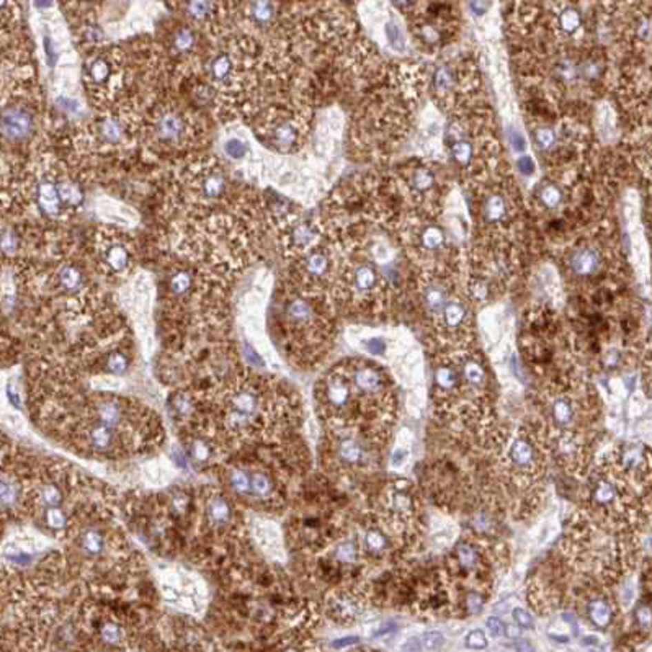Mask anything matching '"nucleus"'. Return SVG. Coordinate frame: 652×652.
<instances>
[{
    "label": "nucleus",
    "instance_id": "nucleus-19",
    "mask_svg": "<svg viewBox=\"0 0 652 652\" xmlns=\"http://www.w3.org/2000/svg\"><path fill=\"white\" fill-rule=\"evenodd\" d=\"M275 494V482L265 471H255L250 474V496L258 500H270Z\"/></svg>",
    "mask_w": 652,
    "mask_h": 652
},
{
    "label": "nucleus",
    "instance_id": "nucleus-24",
    "mask_svg": "<svg viewBox=\"0 0 652 652\" xmlns=\"http://www.w3.org/2000/svg\"><path fill=\"white\" fill-rule=\"evenodd\" d=\"M272 138L275 144L281 149L292 147L298 139V128L292 121H281L273 128Z\"/></svg>",
    "mask_w": 652,
    "mask_h": 652
},
{
    "label": "nucleus",
    "instance_id": "nucleus-22",
    "mask_svg": "<svg viewBox=\"0 0 652 652\" xmlns=\"http://www.w3.org/2000/svg\"><path fill=\"white\" fill-rule=\"evenodd\" d=\"M95 416L99 418L100 424H105L108 427H116L121 424L123 420V409L121 405L114 400H101L95 405Z\"/></svg>",
    "mask_w": 652,
    "mask_h": 652
},
{
    "label": "nucleus",
    "instance_id": "nucleus-33",
    "mask_svg": "<svg viewBox=\"0 0 652 652\" xmlns=\"http://www.w3.org/2000/svg\"><path fill=\"white\" fill-rule=\"evenodd\" d=\"M231 69H232V63H231V57H229L227 54L216 56L210 64L211 77L218 82L224 81V79L231 74Z\"/></svg>",
    "mask_w": 652,
    "mask_h": 652
},
{
    "label": "nucleus",
    "instance_id": "nucleus-23",
    "mask_svg": "<svg viewBox=\"0 0 652 652\" xmlns=\"http://www.w3.org/2000/svg\"><path fill=\"white\" fill-rule=\"evenodd\" d=\"M89 442L92 448L99 451H107L113 445V430L112 427L105 424H95L90 427L89 430Z\"/></svg>",
    "mask_w": 652,
    "mask_h": 652
},
{
    "label": "nucleus",
    "instance_id": "nucleus-50",
    "mask_svg": "<svg viewBox=\"0 0 652 652\" xmlns=\"http://www.w3.org/2000/svg\"><path fill=\"white\" fill-rule=\"evenodd\" d=\"M510 144H512V149L515 152H523L527 147L525 139H523V134L517 130L510 131Z\"/></svg>",
    "mask_w": 652,
    "mask_h": 652
},
{
    "label": "nucleus",
    "instance_id": "nucleus-4",
    "mask_svg": "<svg viewBox=\"0 0 652 652\" xmlns=\"http://www.w3.org/2000/svg\"><path fill=\"white\" fill-rule=\"evenodd\" d=\"M386 438V435L360 429H332L327 445L330 466L345 478H367L381 466Z\"/></svg>",
    "mask_w": 652,
    "mask_h": 652
},
{
    "label": "nucleus",
    "instance_id": "nucleus-48",
    "mask_svg": "<svg viewBox=\"0 0 652 652\" xmlns=\"http://www.w3.org/2000/svg\"><path fill=\"white\" fill-rule=\"evenodd\" d=\"M486 644H487L486 636H484V633L479 631V629L471 631L468 634V646L474 647V649H482V647H486Z\"/></svg>",
    "mask_w": 652,
    "mask_h": 652
},
{
    "label": "nucleus",
    "instance_id": "nucleus-57",
    "mask_svg": "<svg viewBox=\"0 0 652 652\" xmlns=\"http://www.w3.org/2000/svg\"><path fill=\"white\" fill-rule=\"evenodd\" d=\"M8 3H10V0H0V15L7 10Z\"/></svg>",
    "mask_w": 652,
    "mask_h": 652
},
{
    "label": "nucleus",
    "instance_id": "nucleus-28",
    "mask_svg": "<svg viewBox=\"0 0 652 652\" xmlns=\"http://www.w3.org/2000/svg\"><path fill=\"white\" fill-rule=\"evenodd\" d=\"M110 77H112V64L108 63V59L96 57L95 61H92L89 65V79L95 85H103L110 81Z\"/></svg>",
    "mask_w": 652,
    "mask_h": 652
},
{
    "label": "nucleus",
    "instance_id": "nucleus-7",
    "mask_svg": "<svg viewBox=\"0 0 652 652\" xmlns=\"http://www.w3.org/2000/svg\"><path fill=\"white\" fill-rule=\"evenodd\" d=\"M385 281L381 273L368 262H358L347 272L343 294L347 301L355 304L361 311L374 309L385 294Z\"/></svg>",
    "mask_w": 652,
    "mask_h": 652
},
{
    "label": "nucleus",
    "instance_id": "nucleus-27",
    "mask_svg": "<svg viewBox=\"0 0 652 652\" xmlns=\"http://www.w3.org/2000/svg\"><path fill=\"white\" fill-rule=\"evenodd\" d=\"M57 188H59V198L61 203H63V208H74V206L82 205L83 195L81 188L74 182L64 180V182L57 183Z\"/></svg>",
    "mask_w": 652,
    "mask_h": 652
},
{
    "label": "nucleus",
    "instance_id": "nucleus-56",
    "mask_svg": "<svg viewBox=\"0 0 652 652\" xmlns=\"http://www.w3.org/2000/svg\"><path fill=\"white\" fill-rule=\"evenodd\" d=\"M34 3H37V7L46 8V7H50V6H51V3H52V0H34Z\"/></svg>",
    "mask_w": 652,
    "mask_h": 652
},
{
    "label": "nucleus",
    "instance_id": "nucleus-45",
    "mask_svg": "<svg viewBox=\"0 0 652 652\" xmlns=\"http://www.w3.org/2000/svg\"><path fill=\"white\" fill-rule=\"evenodd\" d=\"M107 367H108V369H110V371H112L113 374H121V373H125L126 368H128V360H126V356L121 355V354H113V355L108 358Z\"/></svg>",
    "mask_w": 652,
    "mask_h": 652
},
{
    "label": "nucleus",
    "instance_id": "nucleus-5",
    "mask_svg": "<svg viewBox=\"0 0 652 652\" xmlns=\"http://www.w3.org/2000/svg\"><path fill=\"white\" fill-rule=\"evenodd\" d=\"M378 518L409 544L416 538L420 523V502L416 489L407 481L386 484L378 497Z\"/></svg>",
    "mask_w": 652,
    "mask_h": 652
},
{
    "label": "nucleus",
    "instance_id": "nucleus-44",
    "mask_svg": "<svg viewBox=\"0 0 652 652\" xmlns=\"http://www.w3.org/2000/svg\"><path fill=\"white\" fill-rule=\"evenodd\" d=\"M17 247H19V241H17V236L13 234L12 231H6L0 236V250H2L3 254L12 255L17 250Z\"/></svg>",
    "mask_w": 652,
    "mask_h": 652
},
{
    "label": "nucleus",
    "instance_id": "nucleus-11",
    "mask_svg": "<svg viewBox=\"0 0 652 652\" xmlns=\"http://www.w3.org/2000/svg\"><path fill=\"white\" fill-rule=\"evenodd\" d=\"M154 134L164 144H179L188 134V123L177 112L162 113L154 123Z\"/></svg>",
    "mask_w": 652,
    "mask_h": 652
},
{
    "label": "nucleus",
    "instance_id": "nucleus-29",
    "mask_svg": "<svg viewBox=\"0 0 652 652\" xmlns=\"http://www.w3.org/2000/svg\"><path fill=\"white\" fill-rule=\"evenodd\" d=\"M250 13H252V19L257 23H270L273 17H275V6H273L272 0H252L250 2Z\"/></svg>",
    "mask_w": 652,
    "mask_h": 652
},
{
    "label": "nucleus",
    "instance_id": "nucleus-31",
    "mask_svg": "<svg viewBox=\"0 0 652 652\" xmlns=\"http://www.w3.org/2000/svg\"><path fill=\"white\" fill-rule=\"evenodd\" d=\"M19 486L10 476L0 474V504L13 505L19 500Z\"/></svg>",
    "mask_w": 652,
    "mask_h": 652
},
{
    "label": "nucleus",
    "instance_id": "nucleus-54",
    "mask_svg": "<svg viewBox=\"0 0 652 652\" xmlns=\"http://www.w3.org/2000/svg\"><path fill=\"white\" fill-rule=\"evenodd\" d=\"M487 629H489V631H491L492 636L497 638V636H500L502 633H504V624H502L500 620H497V618H489V620H487Z\"/></svg>",
    "mask_w": 652,
    "mask_h": 652
},
{
    "label": "nucleus",
    "instance_id": "nucleus-41",
    "mask_svg": "<svg viewBox=\"0 0 652 652\" xmlns=\"http://www.w3.org/2000/svg\"><path fill=\"white\" fill-rule=\"evenodd\" d=\"M224 152H226L227 157L239 161V159L244 157L245 152H247V146H245V143H242L241 139L232 138L227 139L226 144H224Z\"/></svg>",
    "mask_w": 652,
    "mask_h": 652
},
{
    "label": "nucleus",
    "instance_id": "nucleus-30",
    "mask_svg": "<svg viewBox=\"0 0 652 652\" xmlns=\"http://www.w3.org/2000/svg\"><path fill=\"white\" fill-rule=\"evenodd\" d=\"M227 482L236 494L247 496L250 494V474L244 469H231L227 476Z\"/></svg>",
    "mask_w": 652,
    "mask_h": 652
},
{
    "label": "nucleus",
    "instance_id": "nucleus-25",
    "mask_svg": "<svg viewBox=\"0 0 652 652\" xmlns=\"http://www.w3.org/2000/svg\"><path fill=\"white\" fill-rule=\"evenodd\" d=\"M216 10V0H185V12L195 21H206Z\"/></svg>",
    "mask_w": 652,
    "mask_h": 652
},
{
    "label": "nucleus",
    "instance_id": "nucleus-32",
    "mask_svg": "<svg viewBox=\"0 0 652 652\" xmlns=\"http://www.w3.org/2000/svg\"><path fill=\"white\" fill-rule=\"evenodd\" d=\"M538 201L541 203V206H544L546 210H554V208H558L559 203L562 201V193L556 185L548 183L540 188Z\"/></svg>",
    "mask_w": 652,
    "mask_h": 652
},
{
    "label": "nucleus",
    "instance_id": "nucleus-9",
    "mask_svg": "<svg viewBox=\"0 0 652 652\" xmlns=\"http://www.w3.org/2000/svg\"><path fill=\"white\" fill-rule=\"evenodd\" d=\"M603 268V254L595 245L582 244L567 257V270L577 281L597 278Z\"/></svg>",
    "mask_w": 652,
    "mask_h": 652
},
{
    "label": "nucleus",
    "instance_id": "nucleus-15",
    "mask_svg": "<svg viewBox=\"0 0 652 652\" xmlns=\"http://www.w3.org/2000/svg\"><path fill=\"white\" fill-rule=\"evenodd\" d=\"M303 276L309 283H319L327 278L330 272V258L324 250H311L301 262Z\"/></svg>",
    "mask_w": 652,
    "mask_h": 652
},
{
    "label": "nucleus",
    "instance_id": "nucleus-47",
    "mask_svg": "<svg viewBox=\"0 0 652 652\" xmlns=\"http://www.w3.org/2000/svg\"><path fill=\"white\" fill-rule=\"evenodd\" d=\"M94 387L100 391H118L121 387V381L116 378H99L94 381Z\"/></svg>",
    "mask_w": 652,
    "mask_h": 652
},
{
    "label": "nucleus",
    "instance_id": "nucleus-18",
    "mask_svg": "<svg viewBox=\"0 0 652 652\" xmlns=\"http://www.w3.org/2000/svg\"><path fill=\"white\" fill-rule=\"evenodd\" d=\"M317 241V231L309 223H299L289 232V244L296 250H309Z\"/></svg>",
    "mask_w": 652,
    "mask_h": 652
},
{
    "label": "nucleus",
    "instance_id": "nucleus-37",
    "mask_svg": "<svg viewBox=\"0 0 652 652\" xmlns=\"http://www.w3.org/2000/svg\"><path fill=\"white\" fill-rule=\"evenodd\" d=\"M412 187L416 192L427 193L434 187V175L427 169H417L412 174Z\"/></svg>",
    "mask_w": 652,
    "mask_h": 652
},
{
    "label": "nucleus",
    "instance_id": "nucleus-12",
    "mask_svg": "<svg viewBox=\"0 0 652 652\" xmlns=\"http://www.w3.org/2000/svg\"><path fill=\"white\" fill-rule=\"evenodd\" d=\"M411 244L416 247V252L420 255V257L430 258L431 255H437L438 252H442L445 249V244H447V237H445V232L435 224H424L417 229L416 234L412 236Z\"/></svg>",
    "mask_w": 652,
    "mask_h": 652
},
{
    "label": "nucleus",
    "instance_id": "nucleus-14",
    "mask_svg": "<svg viewBox=\"0 0 652 652\" xmlns=\"http://www.w3.org/2000/svg\"><path fill=\"white\" fill-rule=\"evenodd\" d=\"M37 205L38 208L41 210L43 214L51 216V218H56V216L61 214V211H63V203H61L59 188H57L56 182H52L50 179H45L38 183Z\"/></svg>",
    "mask_w": 652,
    "mask_h": 652
},
{
    "label": "nucleus",
    "instance_id": "nucleus-20",
    "mask_svg": "<svg viewBox=\"0 0 652 652\" xmlns=\"http://www.w3.org/2000/svg\"><path fill=\"white\" fill-rule=\"evenodd\" d=\"M103 260L110 270L114 273H121L130 267V260H131L130 250H128L126 245H123V244H113L105 250Z\"/></svg>",
    "mask_w": 652,
    "mask_h": 652
},
{
    "label": "nucleus",
    "instance_id": "nucleus-52",
    "mask_svg": "<svg viewBox=\"0 0 652 652\" xmlns=\"http://www.w3.org/2000/svg\"><path fill=\"white\" fill-rule=\"evenodd\" d=\"M518 169L525 177H531V175L535 174V162H533L531 157L523 156L518 161Z\"/></svg>",
    "mask_w": 652,
    "mask_h": 652
},
{
    "label": "nucleus",
    "instance_id": "nucleus-16",
    "mask_svg": "<svg viewBox=\"0 0 652 652\" xmlns=\"http://www.w3.org/2000/svg\"><path fill=\"white\" fill-rule=\"evenodd\" d=\"M510 216V201L504 193H491L482 201V219L489 224L505 223Z\"/></svg>",
    "mask_w": 652,
    "mask_h": 652
},
{
    "label": "nucleus",
    "instance_id": "nucleus-10",
    "mask_svg": "<svg viewBox=\"0 0 652 652\" xmlns=\"http://www.w3.org/2000/svg\"><path fill=\"white\" fill-rule=\"evenodd\" d=\"M34 130L33 114L21 105H12L0 113V134L12 143L28 139Z\"/></svg>",
    "mask_w": 652,
    "mask_h": 652
},
{
    "label": "nucleus",
    "instance_id": "nucleus-35",
    "mask_svg": "<svg viewBox=\"0 0 652 652\" xmlns=\"http://www.w3.org/2000/svg\"><path fill=\"white\" fill-rule=\"evenodd\" d=\"M195 45H196V34L193 33L190 28H182L177 34H175L174 48L179 52L192 51Z\"/></svg>",
    "mask_w": 652,
    "mask_h": 652
},
{
    "label": "nucleus",
    "instance_id": "nucleus-6",
    "mask_svg": "<svg viewBox=\"0 0 652 652\" xmlns=\"http://www.w3.org/2000/svg\"><path fill=\"white\" fill-rule=\"evenodd\" d=\"M285 319L289 332L304 342V345L317 347L324 343L329 334L327 319L323 317L319 309L309 299L296 296L292 298L285 306Z\"/></svg>",
    "mask_w": 652,
    "mask_h": 652
},
{
    "label": "nucleus",
    "instance_id": "nucleus-8",
    "mask_svg": "<svg viewBox=\"0 0 652 652\" xmlns=\"http://www.w3.org/2000/svg\"><path fill=\"white\" fill-rule=\"evenodd\" d=\"M369 590L367 584H350L334 589L327 597V611L337 623L350 624L358 621L367 610Z\"/></svg>",
    "mask_w": 652,
    "mask_h": 652
},
{
    "label": "nucleus",
    "instance_id": "nucleus-26",
    "mask_svg": "<svg viewBox=\"0 0 652 652\" xmlns=\"http://www.w3.org/2000/svg\"><path fill=\"white\" fill-rule=\"evenodd\" d=\"M57 281H59L61 288L65 289V292L74 293L79 292L83 285V276L82 272L77 270L76 267H63L59 270V275H57Z\"/></svg>",
    "mask_w": 652,
    "mask_h": 652
},
{
    "label": "nucleus",
    "instance_id": "nucleus-2",
    "mask_svg": "<svg viewBox=\"0 0 652 652\" xmlns=\"http://www.w3.org/2000/svg\"><path fill=\"white\" fill-rule=\"evenodd\" d=\"M431 398L440 417L461 431H484L491 424V378L486 361L471 347L447 349L431 374Z\"/></svg>",
    "mask_w": 652,
    "mask_h": 652
},
{
    "label": "nucleus",
    "instance_id": "nucleus-13",
    "mask_svg": "<svg viewBox=\"0 0 652 652\" xmlns=\"http://www.w3.org/2000/svg\"><path fill=\"white\" fill-rule=\"evenodd\" d=\"M585 611H587V620L593 626L598 629H607L613 623L616 607L611 598L600 593V595L590 598L587 602V607H585Z\"/></svg>",
    "mask_w": 652,
    "mask_h": 652
},
{
    "label": "nucleus",
    "instance_id": "nucleus-42",
    "mask_svg": "<svg viewBox=\"0 0 652 652\" xmlns=\"http://www.w3.org/2000/svg\"><path fill=\"white\" fill-rule=\"evenodd\" d=\"M100 636H101V640H103L105 642H108V644H116V642L121 641L123 631L118 624L107 623V624H103V628H101Z\"/></svg>",
    "mask_w": 652,
    "mask_h": 652
},
{
    "label": "nucleus",
    "instance_id": "nucleus-46",
    "mask_svg": "<svg viewBox=\"0 0 652 652\" xmlns=\"http://www.w3.org/2000/svg\"><path fill=\"white\" fill-rule=\"evenodd\" d=\"M41 502L46 507H56L61 502V492L56 486H46L41 492Z\"/></svg>",
    "mask_w": 652,
    "mask_h": 652
},
{
    "label": "nucleus",
    "instance_id": "nucleus-39",
    "mask_svg": "<svg viewBox=\"0 0 652 652\" xmlns=\"http://www.w3.org/2000/svg\"><path fill=\"white\" fill-rule=\"evenodd\" d=\"M386 38L387 41H389L391 48H394L396 51H400L405 46L404 32L396 21H389V23L386 25Z\"/></svg>",
    "mask_w": 652,
    "mask_h": 652
},
{
    "label": "nucleus",
    "instance_id": "nucleus-40",
    "mask_svg": "<svg viewBox=\"0 0 652 652\" xmlns=\"http://www.w3.org/2000/svg\"><path fill=\"white\" fill-rule=\"evenodd\" d=\"M559 21H561V28L564 33H574L580 26V17L574 8H566V10L561 13Z\"/></svg>",
    "mask_w": 652,
    "mask_h": 652
},
{
    "label": "nucleus",
    "instance_id": "nucleus-36",
    "mask_svg": "<svg viewBox=\"0 0 652 652\" xmlns=\"http://www.w3.org/2000/svg\"><path fill=\"white\" fill-rule=\"evenodd\" d=\"M192 286V276L190 273L187 272H179L175 273L174 276L170 278V292L175 296H182L190 289Z\"/></svg>",
    "mask_w": 652,
    "mask_h": 652
},
{
    "label": "nucleus",
    "instance_id": "nucleus-38",
    "mask_svg": "<svg viewBox=\"0 0 652 652\" xmlns=\"http://www.w3.org/2000/svg\"><path fill=\"white\" fill-rule=\"evenodd\" d=\"M82 548L89 554H100L103 549V538L99 531L89 530L82 536Z\"/></svg>",
    "mask_w": 652,
    "mask_h": 652
},
{
    "label": "nucleus",
    "instance_id": "nucleus-21",
    "mask_svg": "<svg viewBox=\"0 0 652 652\" xmlns=\"http://www.w3.org/2000/svg\"><path fill=\"white\" fill-rule=\"evenodd\" d=\"M206 513H208L210 522L214 527H224L231 520V507H229L224 497L214 496L206 504Z\"/></svg>",
    "mask_w": 652,
    "mask_h": 652
},
{
    "label": "nucleus",
    "instance_id": "nucleus-55",
    "mask_svg": "<svg viewBox=\"0 0 652 652\" xmlns=\"http://www.w3.org/2000/svg\"><path fill=\"white\" fill-rule=\"evenodd\" d=\"M175 407H177V411L180 414H185V412H188L190 411V403H188V399L187 398H177V405H175Z\"/></svg>",
    "mask_w": 652,
    "mask_h": 652
},
{
    "label": "nucleus",
    "instance_id": "nucleus-49",
    "mask_svg": "<svg viewBox=\"0 0 652 652\" xmlns=\"http://www.w3.org/2000/svg\"><path fill=\"white\" fill-rule=\"evenodd\" d=\"M192 456L195 458L196 461H205V460H208V456H210V448H208V445L203 443V442H195V443H193Z\"/></svg>",
    "mask_w": 652,
    "mask_h": 652
},
{
    "label": "nucleus",
    "instance_id": "nucleus-17",
    "mask_svg": "<svg viewBox=\"0 0 652 652\" xmlns=\"http://www.w3.org/2000/svg\"><path fill=\"white\" fill-rule=\"evenodd\" d=\"M96 138L100 139V143L107 144V146H116V144H121L125 141L126 128L118 118H105L96 128Z\"/></svg>",
    "mask_w": 652,
    "mask_h": 652
},
{
    "label": "nucleus",
    "instance_id": "nucleus-34",
    "mask_svg": "<svg viewBox=\"0 0 652 652\" xmlns=\"http://www.w3.org/2000/svg\"><path fill=\"white\" fill-rule=\"evenodd\" d=\"M201 190L205 193V196L218 198L226 190V180H224L221 174H211L205 179V182H203Z\"/></svg>",
    "mask_w": 652,
    "mask_h": 652
},
{
    "label": "nucleus",
    "instance_id": "nucleus-1",
    "mask_svg": "<svg viewBox=\"0 0 652 652\" xmlns=\"http://www.w3.org/2000/svg\"><path fill=\"white\" fill-rule=\"evenodd\" d=\"M319 400L332 429H360L386 437L398 411L389 374L363 358L337 365L320 383Z\"/></svg>",
    "mask_w": 652,
    "mask_h": 652
},
{
    "label": "nucleus",
    "instance_id": "nucleus-43",
    "mask_svg": "<svg viewBox=\"0 0 652 652\" xmlns=\"http://www.w3.org/2000/svg\"><path fill=\"white\" fill-rule=\"evenodd\" d=\"M46 522L51 528H56V530H61V528L65 527L68 523V518H65V513L57 507H50L46 512Z\"/></svg>",
    "mask_w": 652,
    "mask_h": 652
},
{
    "label": "nucleus",
    "instance_id": "nucleus-53",
    "mask_svg": "<svg viewBox=\"0 0 652 652\" xmlns=\"http://www.w3.org/2000/svg\"><path fill=\"white\" fill-rule=\"evenodd\" d=\"M489 6H491V0H471L469 7L476 15H482L484 12L487 10Z\"/></svg>",
    "mask_w": 652,
    "mask_h": 652
},
{
    "label": "nucleus",
    "instance_id": "nucleus-51",
    "mask_svg": "<svg viewBox=\"0 0 652 652\" xmlns=\"http://www.w3.org/2000/svg\"><path fill=\"white\" fill-rule=\"evenodd\" d=\"M513 620L517 621L518 623V626H522V628H533V620H531V616L527 613V611H523L522 608H515L513 610Z\"/></svg>",
    "mask_w": 652,
    "mask_h": 652
},
{
    "label": "nucleus",
    "instance_id": "nucleus-3",
    "mask_svg": "<svg viewBox=\"0 0 652 652\" xmlns=\"http://www.w3.org/2000/svg\"><path fill=\"white\" fill-rule=\"evenodd\" d=\"M549 450L540 424L497 434L496 481L513 510H531L546 476Z\"/></svg>",
    "mask_w": 652,
    "mask_h": 652
}]
</instances>
